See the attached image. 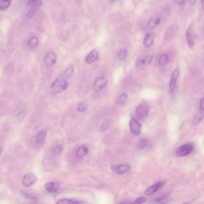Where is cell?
<instances>
[{
  "label": "cell",
  "mask_w": 204,
  "mask_h": 204,
  "mask_svg": "<svg viewBox=\"0 0 204 204\" xmlns=\"http://www.w3.org/2000/svg\"><path fill=\"white\" fill-rule=\"evenodd\" d=\"M186 35H187V40H188L189 46L190 47H192L194 44V40H195L194 31L193 26H190L188 28L186 32Z\"/></svg>",
  "instance_id": "obj_7"
},
{
  "label": "cell",
  "mask_w": 204,
  "mask_h": 204,
  "mask_svg": "<svg viewBox=\"0 0 204 204\" xmlns=\"http://www.w3.org/2000/svg\"><path fill=\"white\" fill-rule=\"evenodd\" d=\"M165 182L164 181H159L152 185L145 191V195L150 196L156 193L164 186Z\"/></svg>",
  "instance_id": "obj_2"
},
{
  "label": "cell",
  "mask_w": 204,
  "mask_h": 204,
  "mask_svg": "<svg viewBox=\"0 0 204 204\" xmlns=\"http://www.w3.org/2000/svg\"><path fill=\"white\" fill-rule=\"evenodd\" d=\"M111 1H115V0H111Z\"/></svg>",
  "instance_id": "obj_41"
},
{
  "label": "cell",
  "mask_w": 204,
  "mask_h": 204,
  "mask_svg": "<svg viewBox=\"0 0 204 204\" xmlns=\"http://www.w3.org/2000/svg\"><path fill=\"white\" fill-rule=\"evenodd\" d=\"M148 142L146 140H142L140 142L139 147L141 149H144L148 146Z\"/></svg>",
  "instance_id": "obj_31"
},
{
  "label": "cell",
  "mask_w": 204,
  "mask_h": 204,
  "mask_svg": "<svg viewBox=\"0 0 204 204\" xmlns=\"http://www.w3.org/2000/svg\"><path fill=\"white\" fill-rule=\"evenodd\" d=\"M160 22V18L150 19L148 22V28L150 30H153L155 29L159 25Z\"/></svg>",
  "instance_id": "obj_14"
},
{
  "label": "cell",
  "mask_w": 204,
  "mask_h": 204,
  "mask_svg": "<svg viewBox=\"0 0 204 204\" xmlns=\"http://www.w3.org/2000/svg\"><path fill=\"white\" fill-rule=\"evenodd\" d=\"M153 57L151 55H147L145 57L141 60L138 61V66H140L141 65H148L152 61Z\"/></svg>",
  "instance_id": "obj_18"
},
{
  "label": "cell",
  "mask_w": 204,
  "mask_h": 204,
  "mask_svg": "<svg viewBox=\"0 0 204 204\" xmlns=\"http://www.w3.org/2000/svg\"><path fill=\"white\" fill-rule=\"evenodd\" d=\"M101 129L103 131H105L109 129V125L107 123H103L101 126Z\"/></svg>",
  "instance_id": "obj_32"
},
{
  "label": "cell",
  "mask_w": 204,
  "mask_h": 204,
  "mask_svg": "<svg viewBox=\"0 0 204 204\" xmlns=\"http://www.w3.org/2000/svg\"><path fill=\"white\" fill-rule=\"evenodd\" d=\"M60 184L56 182L47 183L45 185V188L49 193H53L57 191L59 189Z\"/></svg>",
  "instance_id": "obj_11"
},
{
  "label": "cell",
  "mask_w": 204,
  "mask_h": 204,
  "mask_svg": "<svg viewBox=\"0 0 204 204\" xmlns=\"http://www.w3.org/2000/svg\"><path fill=\"white\" fill-rule=\"evenodd\" d=\"M128 52L126 49H123L120 51L118 54V58L120 60H123L126 58Z\"/></svg>",
  "instance_id": "obj_26"
},
{
  "label": "cell",
  "mask_w": 204,
  "mask_h": 204,
  "mask_svg": "<svg viewBox=\"0 0 204 204\" xmlns=\"http://www.w3.org/2000/svg\"><path fill=\"white\" fill-rule=\"evenodd\" d=\"M74 69L73 66L71 65L67 69H66L64 75L66 78H69L71 77V76L74 73Z\"/></svg>",
  "instance_id": "obj_24"
},
{
  "label": "cell",
  "mask_w": 204,
  "mask_h": 204,
  "mask_svg": "<svg viewBox=\"0 0 204 204\" xmlns=\"http://www.w3.org/2000/svg\"><path fill=\"white\" fill-rule=\"evenodd\" d=\"M193 146L190 144H186L178 148L176 154L180 157L185 156L189 155L193 151Z\"/></svg>",
  "instance_id": "obj_1"
},
{
  "label": "cell",
  "mask_w": 204,
  "mask_h": 204,
  "mask_svg": "<svg viewBox=\"0 0 204 204\" xmlns=\"http://www.w3.org/2000/svg\"><path fill=\"white\" fill-rule=\"evenodd\" d=\"M128 99V95L126 93H123L120 95L118 101V103L120 105L125 104Z\"/></svg>",
  "instance_id": "obj_27"
},
{
  "label": "cell",
  "mask_w": 204,
  "mask_h": 204,
  "mask_svg": "<svg viewBox=\"0 0 204 204\" xmlns=\"http://www.w3.org/2000/svg\"><path fill=\"white\" fill-rule=\"evenodd\" d=\"M166 196H163V197H158L157 198L155 199L154 200V201L155 202H159L162 201L166 199Z\"/></svg>",
  "instance_id": "obj_35"
},
{
  "label": "cell",
  "mask_w": 204,
  "mask_h": 204,
  "mask_svg": "<svg viewBox=\"0 0 204 204\" xmlns=\"http://www.w3.org/2000/svg\"><path fill=\"white\" fill-rule=\"evenodd\" d=\"M99 57V53L96 50H92L86 58V62L89 64H92L98 59Z\"/></svg>",
  "instance_id": "obj_12"
},
{
  "label": "cell",
  "mask_w": 204,
  "mask_h": 204,
  "mask_svg": "<svg viewBox=\"0 0 204 204\" xmlns=\"http://www.w3.org/2000/svg\"><path fill=\"white\" fill-rule=\"evenodd\" d=\"M149 112V109L146 106L142 105L138 107L136 111V116L140 118H144Z\"/></svg>",
  "instance_id": "obj_8"
},
{
  "label": "cell",
  "mask_w": 204,
  "mask_h": 204,
  "mask_svg": "<svg viewBox=\"0 0 204 204\" xmlns=\"http://www.w3.org/2000/svg\"><path fill=\"white\" fill-rule=\"evenodd\" d=\"M131 168L129 165H118L111 167V170L118 174H122L129 172Z\"/></svg>",
  "instance_id": "obj_6"
},
{
  "label": "cell",
  "mask_w": 204,
  "mask_h": 204,
  "mask_svg": "<svg viewBox=\"0 0 204 204\" xmlns=\"http://www.w3.org/2000/svg\"><path fill=\"white\" fill-rule=\"evenodd\" d=\"M186 0H175V2L178 5H181L184 3Z\"/></svg>",
  "instance_id": "obj_36"
},
{
  "label": "cell",
  "mask_w": 204,
  "mask_h": 204,
  "mask_svg": "<svg viewBox=\"0 0 204 204\" xmlns=\"http://www.w3.org/2000/svg\"><path fill=\"white\" fill-rule=\"evenodd\" d=\"M130 130L133 135L138 136L140 134L141 125L135 119H132L130 123Z\"/></svg>",
  "instance_id": "obj_3"
},
{
  "label": "cell",
  "mask_w": 204,
  "mask_h": 204,
  "mask_svg": "<svg viewBox=\"0 0 204 204\" xmlns=\"http://www.w3.org/2000/svg\"><path fill=\"white\" fill-rule=\"evenodd\" d=\"M154 40V35L148 33L146 35L143 41V44L146 48H150L153 45Z\"/></svg>",
  "instance_id": "obj_13"
},
{
  "label": "cell",
  "mask_w": 204,
  "mask_h": 204,
  "mask_svg": "<svg viewBox=\"0 0 204 204\" xmlns=\"http://www.w3.org/2000/svg\"><path fill=\"white\" fill-rule=\"evenodd\" d=\"M56 62V55L53 52H49L46 55L45 58V64L48 67L53 66Z\"/></svg>",
  "instance_id": "obj_10"
},
{
  "label": "cell",
  "mask_w": 204,
  "mask_h": 204,
  "mask_svg": "<svg viewBox=\"0 0 204 204\" xmlns=\"http://www.w3.org/2000/svg\"><path fill=\"white\" fill-rule=\"evenodd\" d=\"M87 105L84 103H81L77 106L78 111L80 112H84L87 109Z\"/></svg>",
  "instance_id": "obj_29"
},
{
  "label": "cell",
  "mask_w": 204,
  "mask_h": 204,
  "mask_svg": "<svg viewBox=\"0 0 204 204\" xmlns=\"http://www.w3.org/2000/svg\"><path fill=\"white\" fill-rule=\"evenodd\" d=\"M88 152V148L86 146H81L77 149L76 151V155L79 158H82L86 156Z\"/></svg>",
  "instance_id": "obj_15"
},
{
  "label": "cell",
  "mask_w": 204,
  "mask_h": 204,
  "mask_svg": "<svg viewBox=\"0 0 204 204\" xmlns=\"http://www.w3.org/2000/svg\"><path fill=\"white\" fill-rule=\"evenodd\" d=\"M179 73V70L176 69L173 71L172 74L170 84V89L171 93H173L176 88L177 81L178 76Z\"/></svg>",
  "instance_id": "obj_9"
},
{
  "label": "cell",
  "mask_w": 204,
  "mask_h": 204,
  "mask_svg": "<svg viewBox=\"0 0 204 204\" xmlns=\"http://www.w3.org/2000/svg\"><path fill=\"white\" fill-rule=\"evenodd\" d=\"M131 202L129 200H126L125 201H123L120 202V204H130L131 203Z\"/></svg>",
  "instance_id": "obj_37"
},
{
  "label": "cell",
  "mask_w": 204,
  "mask_h": 204,
  "mask_svg": "<svg viewBox=\"0 0 204 204\" xmlns=\"http://www.w3.org/2000/svg\"><path fill=\"white\" fill-rule=\"evenodd\" d=\"M196 1V0H189V3L191 5H194L195 4V2Z\"/></svg>",
  "instance_id": "obj_38"
},
{
  "label": "cell",
  "mask_w": 204,
  "mask_h": 204,
  "mask_svg": "<svg viewBox=\"0 0 204 204\" xmlns=\"http://www.w3.org/2000/svg\"><path fill=\"white\" fill-rule=\"evenodd\" d=\"M107 80L105 77L98 78L94 81L93 84V88L96 91H99L103 89L107 85Z\"/></svg>",
  "instance_id": "obj_4"
},
{
  "label": "cell",
  "mask_w": 204,
  "mask_h": 204,
  "mask_svg": "<svg viewBox=\"0 0 204 204\" xmlns=\"http://www.w3.org/2000/svg\"><path fill=\"white\" fill-rule=\"evenodd\" d=\"M58 204H83L85 203L83 201L73 200L68 199H63L61 200L57 203Z\"/></svg>",
  "instance_id": "obj_17"
},
{
  "label": "cell",
  "mask_w": 204,
  "mask_h": 204,
  "mask_svg": "<svg viewBox=\"0 0 204 204\" xmlns=\"http://www.w3.org/2000/svg\"><path fill=\"white\" fill-rule=\"evenodd\" d=\"M36 177L33 173H27L23 177V184L26 187H29L33 185L36 181Z\"/></svg>",
  "instance_id": "obj_5"
},
{
  "label": "cell",
  "mask_w": 204,
  "mask_h": 204,
  "mask_svg": "<svg viewBox=\"0 0 204 204\" xmlns=\"http://www.w3.org/2000/svg\"><path fill=\"white\" fill-rule=\"evenodd\" d=\"M35 12L33 11H30L28 12L27 14V18L28 19H31L32 18L34 15Z\"/></svg>",
  "instance_id": "obj_33"
},
{
  "label": "cell",
  "mask_w": 204,
  "mask_h": 204,
  "mask_svg": "<svg viewBox=\"0 0 204 204\" xmlns=\"http://www.w3.org/2000/svg\"><path fill=\"white\" fill-rule=\"evenodd\" d=\"M203 116L204 114L203 112H201L198 113L193 120V125L194 126L197 125L203 119Z\"/></svg>",
  "instance_id": "obj_20"
},
{
  "label": "cell",
  "mask_w": 204,
  "mask_h": 204,
  "mask_svg": "<svg viewBox=\"0 0 204 204\" xmlns=\"http://www.w3.org/2000/svg\"><path fill=\"white\" fill-rule=\"evenodd\" d=\"M204 99L203 98L201 100L200 103V107L201 110L202 111H203L204 109Z\"/></svg>",
  "instance_id": "obj_34"
},
{
  "label": "cell",
  "mask_w": 204,
  "mask_h": 204,
  "mask_svg": "<svg viewBox=\"0 0 204 204\" xmlns=\"http://www.w3.org/2000/svg\"><path fill=\"white\" fill-rule=\"evenodd\" d=\"M168 61V55L166 54L162 55L158 60V64L160 66H164Z\"/></svg>",
  "instance_id": "obj_21"
},
{
  "label": "cell",
  "mask_w": 204,
  "mask_h": 204,
  "mask_svg": "<svg viewBox=\"0 0 204 204\" xmlns=\"http://www.w3.org/2000/svg\"><path fill=\"white\" fill-rule=\"evenodd\" d=\"M59 85L61 91L65 90L68 87V83L65 80H60Z\"/></svg>",
  "instance_id": "obj_28"
},
{
  "label": "cell",
  "mask_w": 204,
  "mask_h": 204,
  "mask_svg": "<svg viewBox=\"0 0 204 204\" xmlns=\"http://www.w3.org/2000/svg\"><path fill=\"white\" fill-rule=\"evenodd\" d=\"M63 150V147L61 145H58L55 147L52 151V155L53 157H56L60 155Z\"/></svg>",
  "instance_id": "obj_22"
},
{
  "label": "cell",
  "mask_w": 204,
  "mask_h": 204,
  "mask_svg": "<svg viewBox=\"0 0 204 204\" xmlns=\"http://www.w3.org/2000/svg\"><path fill=\"white\" fill-rule=\"evenodd\" d=\"M146 198L144 197V196H141V197L136 199L132 203L136 204L143 203L146 202Z\"/></svg>",
  "instance_id": "obj_30"
},
{
  "label": "cell",
  "mask_w": 204,
  "mask_h": 204,
  "mask_svg": "<svg viewBox=\"0 0 204 204\" xmlns=\"http://www.w3.org/2000/svg\"><path fill=\"white\" fill-rule=\"evenodd\" d=\"M47 133V131L45 129L40 131L37 136V143H38V144H40L46 138Z\"/></svg>",
  "instance_id": "obj_16"
},
{
  "label": "cell",
  "mask_w": 204,
  "mask_h": 204,
  "mask_svg": "<svg viewBox=\"0 0 204 204\" xmlns=\"http://www.w3.org/2000/svg\"><path fill=\"white\" fill-rule=\"evenodd\" d=\"M38 43V39L36 37L30 38L28 42V45L31 48H34L36 47Z\"/></svg>",
  "instance_id": "obj_23"
},
{
  "label": "cell",
  "mask_w": 204,
  "mask_h": 204,
  "mask_svg": "<svg viewBox=\"0 0 204 204\" xmlns=\"http://www.w3.org/2000/svg\"><path fill=\"white\" fill-rule=\"evenodd\" d=\"M28 4L32 7H40L42 3L41 0H29Z\"/></svg>",
  "instance_id": "obj_25"
},
{
  "label": "cell",
  "mask_w": 204,
  "mask_h": 204,
  "mask_svg": "<svg viewBox=\"0 0 204 204\" xmlns=\"http://www.w3.org/2000/svg\"><path fill=\"white\" fill-rule=\"evenodd\" d=\"M201 5H202V7L203 8H203H204V0H202Z\"/></svg>",
  "instance_id": "obj_39"
},
{
  "label": "cell",
  "mask_w": 204,
  "mask_h": 204,
  "mask_svg": "<svg viewBox=\"0 0 204 204\" xmlns=\"http://www.w3.org/2000/svg\"><path fill=\"white\" fill-rule=\"evenodd\" d=\"M12 0H0V10H5L9 7Z\"/></svg>",
  "instance_id": "obj_19"
},
{
  "label": "cell",
  "mask_w": 204,
  "mask_h": 204,
  "mask_svg": "<svg viewBox=\"0 0 204 204\" xmlns=\"http://www.w3.org/2000/svg\"><path fill=\"white\" fill-rule=\"evenodd\" d=\"M1 147H0V153H1Z\"/></svg>",
  "instance_id": "obj_40"
}]
</instances>
